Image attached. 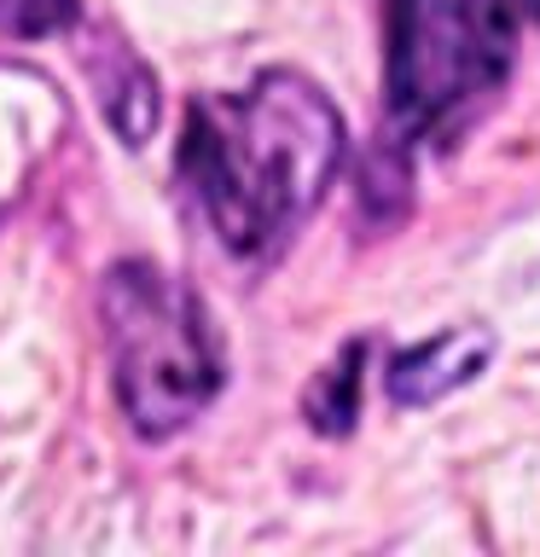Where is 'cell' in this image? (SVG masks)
I'll return each instance as SVG.
<instances>
[{
  "instance_id": "cell-1",
  "label": "cell",
  "mask_w": 540,
  "mask_h": 557,
  "mask_svg": "<svg viewBox=\"0 0 540 557\" xmlns=\"http://www.w3.org/2000/svg\"><path fill=\"white\" fill-rule=\"evenodd\" d=\"M343 163V116L296 70H261L238 94L192 99L181 174L209 233L268 261L308 226Z\"/></svg>"
},
{
  "instance_id": "cell-2",
  "label": "cell",
  "mask_w": 540,
  "mask_h": 557,
  "mask_svg": "<svg viewBox=\"0 0 540 557\" xmlns=\"http://www.w3.org/2000/svg\"><path fill=\"white\" fill-rule=\"evenodd\" d=\"M517 59L505 0H390L383 94L407 146L447 151L500 99Z\"/></svg>"
},
{
  "instance_id": "cell-3",
  "label": "cell",
  "mask_w": 540,
  "mask_h": 557,
  "mask_svg": "<svg viewBox=\"0 0 540 557\" xmlns=\"http://www.w3.org/2000/svg\"><path fill=\"white\" fill-rule=\"evenodd\" d=\"M111 383L128 424L163 442L192 424L221 389V337L198 290L157 261H116L99 285Z\"/></svg>"
},
{
  "instance_id": "cell-4",
  "label": "cell",
  "mask_w": 540,
  "mask_h": 557,
  "mask_svg": "<svg viewBox=\"0 0 540 557\" xmlns=\"http://www.w3.org/2000/svg\"><path fill=\"white\" fill-rule=\"evenodd\" d=\"M488 360H494V337H488V331H477V325L442 331L435 343L401 348L390 360V395L401 407H430V400L465 389L470 377H482Z\"/></svg>"
},
{
  "instance_id": "cell-5",
  "label": "cell",
  "mask_w": 540,
  "mask_h": 557,
  "mask_svg": "<svg viewBox=\"0 0 540 557\" xmlns=\"http://www.w3.org/2000/svg\"><path fill=\"white\" fill-rule=\"evenodd\" d=\"M105 52H111L116 70L99 76V111L111 116V128L128 139V146H139L146 128L157 122V82H151V70L139 64L128 47H105Z\"/></svg>"
},
{
  "instance_id": "cell-6",
  "label": "cell",
  "mask_w": 540,
  "mask_h": 557,
  "mask_svg": "<svg viewBox=\"0 0 540 557\" xmlns=\"http://www.w3.org/2000/svg\"><path fill=\"white\" fill-rule=\"evenodd\" d=\"M360 355H366V343H348L320 372V383L308 389V418L320 435H343L355 424V412H360Z\"/></svg>"
},
{
  "instance_id": "cell-7",
  "label": "cell",
  "mask_w": 540,
  "mask_h": 557,
  "mask_svg": "<svg viewBox=\"0 0 540 557\" xmlns=\"http://www.w3.org/2000/svg\"><path fill=\"white\" fill-rule=\"evenodd\" d=\"M76 17V0H0V29L12 35H52Z\"/></svg>"
},
{
  "instance_id": "cell-8",
  "label": "cell",
  "mask_w": 540,
  "mask_h": 557,
  "mask_svg": "<svg viewBox=\"0 0 540 557\" xmlns=\"http://www.w3.org/2000/svg\"><path fill=\"white\" fill-rule=\"evenodd\" d=\"M523 7H529V12H535V17H540V0H523Z\"/></svg>"
}]
</instances>
